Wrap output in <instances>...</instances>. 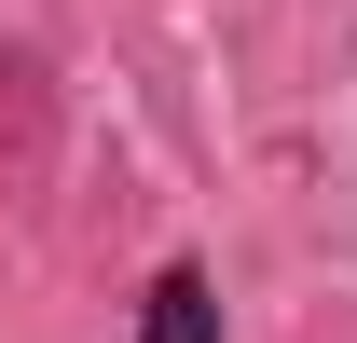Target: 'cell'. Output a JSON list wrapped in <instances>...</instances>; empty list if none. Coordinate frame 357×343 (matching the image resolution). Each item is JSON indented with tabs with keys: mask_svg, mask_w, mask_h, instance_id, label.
<instances>
[{
	"mask_svg": "<svg viewBox=\"0 0 357 343\" xmlns=\"http://www.w3.org/2000/svg\"><path fill=\"white\" fill-rule=\"evenodd\" d=\"M137 343H220V275L206 261H165L137 289Z\"/></svg>",
	"mask_w": 357,
	"mask_h": 343,
	"instance_id": "1",
	"label": "cell"
}]
</instances>
